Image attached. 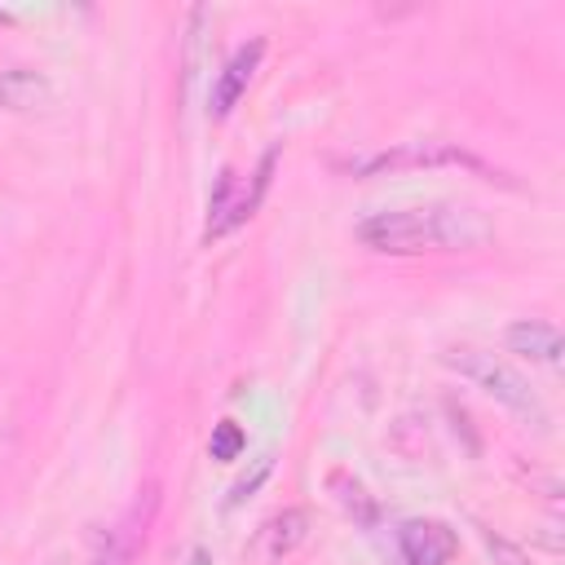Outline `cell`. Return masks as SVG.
I'll list each match as a JSON object with an SVG mask.
<instances>
[{
	"label": "cell",
	"instance_id": "cell-1",
	"mask_svg": "<svg viewBox=\"0 0 565 565\" xmlns=\"http://www.w3.org/2000/svg\"><path fill=\"white\" fill-rule=\"evenodd\" d=\"M362 247L380 256H424V252H472L490 238V225L472 207L428 203V207H397L375 212L358 225Z\"/></svg>",
	"mask_w": 565,
	"mask_h": 565
},
{
	"label": "cell",
	"instance_id": "cell-2",
	"mask_svg": "<svg viewBox=\"0 0 565 565\" xmlns=\"http://www.w3.org/2000/svg\"><path fill=\"white\" fill-rule=\"evenodd\" d=\"M406 168H468V172H477L486 181H503V172L490 168L481 154H472L459 141H437V137H428V141H397L388 150H375V154H362V159L349 163L353 177H384V172H406Z\"/></svg>",
	"mask_w": 565,
	"mask_h": 565
},
{
	"label": "cell",
	"instance_id": "cell-3",
	"mask_svg": "<svg viewBox=\"0 0 565 565\" xmlns=\"http://www.w3.org/2000/svg\"><path fill=\"white\" fill-rule=\"evenodd\" d=\"M274 168H278V146L260 154V163L247 172V181H243L234 168H225V172L216 177V190H212V199H207V230H203V243H216V238L234 234L243 221L256 216V207H260V199H265V190H269V181H274Z\"/></svg>",
	"mask_w": 565,
	"mask_h": 565
},
{
	"label": "cell",
	"instance_id": "cell-4",
	"mask_svg": "<svg viewBox=\"0 0 565 565\" xmlns=\"http://www.w3.org/2000/svg\"><path fill=\"white\" fill-rule=\"evenodd\" d=\"M446 366L450 371H459L463 380H472L477 388H486L499 406H508L516 419H525V424H547V411H543V402L534 397V388L508 366V362H499L494 353H481V349H450L446 353Z\"/></svg>",
	"mask_w": 565,
	"mask_h": 565
},
{
	"label": "cell",
	"instance_id": "cell-5",
	"mask_svg": "<svg viewBox=\"0 0 565 565\" xmlns=\"http://www.w3.org/2000/svg\"><path fill=\"white\" fill-rule=\"evenodd\" d=\"M154 512H159V481H146L137 490V499L128 503V512L97 539V552H93L88 565H137L141 561V547L150 539Z\"/></svg>",
	"mask_w": 565,
	"mask_h": 565
},
{
	"label": "cell",
	"instance_id": "cell-6",
	"mask_svg": "<svg viewBox=\"0 0 565 565\" xmlns=\"http://www.w3.org/2000/svg\"><path fill=\"white\" fill-rule=\"evenodd\" d=\"M397 552L406 565H450L459 552V534L437 516H415L397 525Z\"/></svg>",
	"mask_w": 565,
	"mask_h": 565
},
{
	"label": "cell",
	"instance_id": "cell-7",
	"mask_svg": "<svg viewBox=\"0 0 565 565\" xmlns=\"http://www.w3.org/2000/svg\"><path fill=\"white\" fill-rule=\"evenodd\" d=\"M305 539H309V512H305V508H282V512H274V516L256 530L252 552H256L260 565H282Z\"/></svg>",
	"mask_w": 565,
	"mask_h": 565
},
{
	"label": "cell",
	"instance_id": "cell-8",
	"mask_svg": "<svg viewBox=\"0 0 565 565\" xmlns=\"http://www.w3.org/2000/svg\"><path fill=\"white\" fill-rule=\"evenodd\" d=\"M260 57H265V40H260V35L234 49V57L221 66L216 88H212V119H225V115L238 106V97L247 93V84H252V75H256V66H260Z\"/></svg>",
	"mask_w": 565,
	"mask_h": 565
},
{
	"label": "cell",
	"instance_id": "cell-9",
	"mask_svg": "<svg viewBox=\"0 0 565 565\" xmlns=\"http://www.w3.org/2000/svg\"><path fill=\"white\" fill-rule=\"evenodd\" d=\"M508 349L512 353H521V358H530V362H547V366H556L561 362V331L552 327V322H512L508 327Z\"/></svg>",
	"mask_w": 565,
	"mask_h": 565
},
{
	"label": "cell",
	"instance_id": "cell-10",
	"mask_svg": "<svg viewBox=\"0 0 565 565\" xmlns=\"http://www.w3.org/2000/svg\"><path fill=\"white\" fill-rule=\"evenodd\" d=\"M327 490H331V499L344 508V516H353V525H375L380 521V503L366 494V486L353 477V472H344V468H331L327 472Z\"/></svg>",
	"mask_w": 565,
	"mask_h": 565
},
{
	"label": "cell",
	"instance_id": "cell-11",
	"mask_svg": "<svg viewBox=\"0 0 565 565\" xmlns=\"http://www.w3.org/2000/svg\"><path fill=\"white\" fill-rule=\"evenodd\" d=\"M44 102H49V79L40 71H26V66L0 71V106H9V110H35Z\"/></svg>",
	"mask_w": 565,
	"mask_h": 565
},
{
	"label": "cell",
	"instance_id": "cell-12",
	"mask_svg": "<svg viewBox=\"0 0 565 565\" xmlns=\"http://www.w3.org/2000/svg\"><path fill=\"white\" fill-rule=\"evenodd\" d=\"M243 446H247V437H243V428H238L234 419H221V424L212 428V441H207L212 459H238Z\"/></svg>",
	"mask_w": 565,
	"mask_h": 565
},
{
	"label": "cell",
	"instance_id": "cell-13",
	"mask_svg": "<svg viewBox=\"0 0 565 565\" xmlns=\"http://www.w3.org/2000/svg\"><path fill=\"white\" fill-rule=\"evenodd\" d=\"M269 472H274V455H260V459H256V468H252L247 477H238V481H234V490H230V508H238L247 494H256V490H260V481H265Z\"/></svg>",
	"mask_w": 565,
	"mask_h": 565
},
{
	"label": "cell",
	"instance_id": "cell-14",
	"mask_svg": "<svg viewBox=\"0 0 565 565\" xmlns=\"http://www.w3.org/2000/svg\"><path fill=\"white\" fill-rule=\"evenodd\" d=\"M486 547H490V556H494L499 565H530V561L521 556V547H512L508 539H499V534H490V530H486Z\"/></svg>",
	"mask_w": 565,
	"mask_h": 565
}]
</instances>
